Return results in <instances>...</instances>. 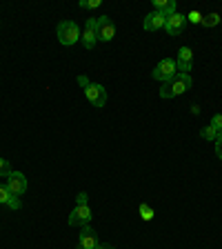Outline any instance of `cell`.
Wrapping results in <instances>:
<instances>
[{
	"instance_id": "cell-1",
	"label": "cell",
	"mask_w": 222,
	"mask_h": 249,
	"mask_svg": "<svg viewBox=\"0 0 222 249\" xmlns=\"http://www.w3.org/2000/svg\"><path fill=\"white\" fill-rule=\"evenodd\" d=\"M193 85V78L191 73H178V76H173L169 80V83H162L160 87V98L169 100V98H176V96H182L185 91H189Z\"/></svg>"
},
{
	"instance_id": "cell-2",
	"label": "cell",
	"mask_w": 222,
	"mask_h": 249,
	"mask_svg": "<svg viewBox=\"0 0 222 249\" xmlns=\"http://www.w3.org/2000/svg\"><path fill=\"white\" fill-rule=\"evenodd\" d=\"M56 34H58V40H60V45H65V47L76 45V42L80 40V36H83V31H80L78 22H73V20H62V22H58Z\"/></svg>"
},
{
	"instance_id": "cell-3",
	"label": "cell",
	"mask_w": 222,
	"mask_h": 249,
	"mask_svg": "<svg viewBox=\"0 0 222 249\" xmlns=\"http://www.w3.org/2000/svg\"><path fill=\"white\" fill-rule=\"evenodd\" d=\"M151 76H154L155 80H160V83H169L173 76H178V65H176V60H171V58H162V60L154 67Z\"/></svg>"
},
{
	"instance_id": "cell-4",
	"label": "cell",
	"mask_w": 222,
	"mask_h": 249,
	"mask_svg": "<svg viewBox=\"0 0 222 249\" xmlns=\"http://www.w3.org/2000/svg\"><path fill=\"white\" fill-rule=\"evenodd\" d=\"M5 185L14 196L22 198V194L27 192V176L22 174V171H11L9 176L5 178Z\"/></svg>"
},
{
	"instance_id": "cell-5",
	"label": "cell",
	"mask_w": 222,
	"mask_h": 249,
	"mask_svg": "<svg viewBox=\"0 0 222 249\" xmlns=\"http://www.w3.org/2000/svg\"><path fill=\"white\" fill-rule=\"evenodd\" d=\"M80 42H83L85 49H93L96 47V42H98V18H87Z\"/></svg>"
},
{
	"instance_id": "cell-6",
	"label": "cell",
	"mask_w": 222,
	"mask_h": 249,
	"mask_svg": "<svg viewBox=\"0 0 222 249\" xmlns=\"http://www.w3.org/2000/svg\"><path fill=\"white\" fill-rule=\"evenodd\" d=\"M91 209H89V205H76L73 207V212L69 213V225L71 227H85V225H91Z\"/></svg>"
},
{
	"instance_id": "cell-7",
	"label": "cell",
	"mask_w": 222,
	"mask_h": 249,
	"mask_svg": "<svg viewBox=\"0 0 222 249\" xmlns=\"http://www.w3.org/2000/svg\"><path fill=\"white\" fill-rule=\"evenodd\" d=\"M85 96H87V100L93 107H98V109L104 107V103H107V89L98 83H89L87 87H85Z\"/></svg>"
},
{
	"instance_id": "cell-8",
	"label": "cell",
	"mask_w": 222,
	"mask_h": 249,
	"mask_svg": "<svg viewBox=\"0 0 222 249\" xmlns=\"http://www.w3.org/2000/svg\"><path fill=\"white\" fill-rule=\"evenodd\" d=\"M100 245L98 233L91 225H85L80 227V233H78V249H96Z\"/></svg>"
},
{
	"instance_id": "cell-9",
	"label": "cell",
	"mask_w": 222,
	"mask_h": 249,
	"mask_svg": "<svg viewBox=\"0 0 222 249\" xmlns=\"http://www.w3.org/2000/svg\"><path fill=\"white\" fill-rule=\"evenodd\" d=\"M176 65H178V73H189V71H191V67H193V52H191V47H180V49H178Z\"/></svg>"
},
{
	"instance_id": "cell-10",
	"label": "cell",
	"mask_w": 222,
	"mask_h": 249,
	"mask_svg": "<svg viewBox=\"0 0 222 249\" xmlns=\"http://www.w3.org/2000/svg\"><path fill=\"white\" fill-rule=\"evenodd\" d=\"M187 25V16L185 14H171L169 18H167V25H165V31L169 34V36H180L182 29H185Z\"/></svg>"
},
{
	"instance_id": "cell-11",
	"label": "cell",
	"mask_w": 222,
	"mask_h": 249,
	"mask_svg": "<svg viewBox=\"0 0 222 249\" xmlns=\"http://www.w3.org/2000/svg\"><path fill=\"white\" fill-rule=\"evenodd\" d=\"M114 36H116V25L111 22V18H109V16H100L98 18V40L109 42V40H114Z\"/></svg>"
},
{
	"instance_id": "cell-12",
	"label": "cell",
	"mask_w": 222,
	"mask_h": 249,
	"mask_svg": "<svg viewBox=\"0 0 222 249\" xmlns=\"http://www.w3.org/2000/svg\"><path fill=\"white\" fill-rule=\"evenodd\" d=\"M165 25H167V18L155 9L149 11V14L145 16V20H142V27H145L147 31H160V29H165Z\"/></svg>"
},
{
	"instance_id": "cell-13",
	"label": "cell",
	"mask_w": 222,
	"mask_h": 249,
	"mask_svg": "<svg viewBox=\"0 0 222 249\" xmlns=\"http://www.w3.org/2000/svg\"><path fill=\"white\" fill-rule=\"evenodd\" d=\"M154 9L160 11L165 18H169L171 14L178 11V5H176V0H154Z\"/></svg>"
},
{
	"instance_id": "cell-14",
	"label": "cell",
	"mask_w": 222,
	"mask_h": 249,
	"mask_svg": "<svg viewBox=\"0 0 222 249\" xmlns=\"http://www.w3.org/2000/svg\"><path fill=\"white\" fill-rule=\"evenodd\" d=\"M138 212H140V218H142V220H147V223H149V220H154V216H155L154 207H151V205H147V202H142V205H140Z\"/></svg>"
},
{
	"instance_id": "cell-15",
	"label": "cell",
	"mask_w": 222,
	"mask_h": 249,
	"mask_svg": "<svg viewBox=\"0 0 222 249\" xmlns=\"http://www.w3.org/2000/svg\"><path fill=\"white\" fill-rule=\"evenodd\" d=\"M218 134H220V131H218L216 127H211V124H207V127H202V131H200L202 138H205V140H213V142H216Z\"/></svg>"
},
{
	"instance_id": "cell-16",
	"label": "cell",
	"mask_w": 222,
	"mask_h": 249,
	"mask_svg": "<svg viewBox=\"0 0 222 249\" xmlns=\"http://www.w3.org/2000/svg\"><path fill=\"white\" fill-rule=\"evenodd\" d=\"M220 18H222L220 14H207V16H202V22H200V25H205V27H216L218 22H220Z\"/></svg>"
},
{
	"instance_id": "cell-17",
	"label": "cell",
	"mask_w": 222,
	"mask_h": 249,
	"mask_svg": "<svg viewBox=\"0 0 222 249\" xmlns=\"http://www.w3.org/2000/svg\"><path fill=\"white\" fill-rule=\"evenodd\" d=\"M11 162L9 160H5V158H0V178H7L11 174Z\"/></svg>"
},
{
	"instance_id": "cell-18",
	"label": "cell",
	"mask_w": 222,
	"mask_h": 249,
	"mask_svg": "<svg viewBox=\"0 0 222 249\" xmlns=\"http://www.w3.org/2000/svg\"><path fill=\"white\" fill-rule=\"evenodd\" d=\"M7 207H9V209H20L22 207V200L18 196H14V194H11L9 200H7Z\"/></svg>"
},
{
	"instance_id": "cell-19",
	"label": "cell",
	"mask_w": 222,
	"mask_h": 249,
	"mask_svg": "<svg viewBox=\"0 0 222 249\" xmlns=\"http://www.w3.org/2000/svg\"><path fill=\"white\" fill-rule=\"evenodd\" d=\"M9 196H11V192L7 189V185H0V205H7Z\"/></svg>"
},
{
	"instance_id": "cell-20",
	"label": "cell",
	"mask_w": 222,
	"mask_h": 249,
	"mask_svg": "<svg viewBox=\"0 0 222 249\" xmlns=\"http://www.w3.org/2000/svg\"><path fill=\"white\" fill-rule=\"evenodd\" d=\"M80 7L83 9H96V7H100V0H80Z\"/></svg>"
},
{
	"instance_id": "cell-21",
	"label": "cell",
	"mask_w": 222,
	"mask_h": 249,
	"mask_svg": "<svg viewBox=\"0 0 222 249\" xmlns=\"http://www.w3.org/2000/svg\"><path fill=\"white\" fill-rule=\"evenodd\" d=\"M187 22H202V16H200V11H189L187 14Z\"/></svg>"
},
{
	"instance_id": "cell-22",
	"label": "cell",
	"mask_w": 222,
	"mask_h": 249,
	"mask_svg": "<svg viewBox=\"0 0 222 249\" xmlns=\"http://www.w3.org/2000/svg\"><path fill=\"white\" fill-rule=\"evenodd\" d=\"M209 124H211V127H216L218 131H222V114H216V116H213Z\"/></svg>"
},
{
	"instance_id": "cell-23",
	"label": "cell",
	"mask_w": 222,
	"mask_h": 249,
	"mask_svg": "<svg viewBox=\"0 0 222 249\" xmlns=\"http://www.w3.org/2000/svg\"><path fill=\"white\" fill-rule=\"evenodd\" d=\"M87 200H89V194L87 192H80L76 196V205H87Z\"/></svg>"
},
{
	"instance_id": "cell-24",
	"label": "cell",
	"mask_w": 222,
	"mask_h": 249,
	"mask_svg": "<svg viewBox=\"0 0 222 249\" xmlns=\"http://www.w3.org/2000/svg\"><path fill=\"white\" fill-rule=\"evenodd\" d=\"M216 156L218 158H222V131L218 134V138H216Z\"/></svg>"
},
{
	"instance_id": "cell-25",
	"label": "cell",
	"mask_w": 222,
	"mask_h": 249,
	"mask_svg": "<svg viewBox=\"0 0 222 249\" xmlns=\"http://www.w3.org/2000/svg\"><path fill=\"white\" fill-rule=\"evenodd\" d=\"M89 83H91V80H89V78H87V76H78V85H80V87H83V89H85V87H87V85H89Z\"/></svg>"
},
{
	"instance_id": "cell-26",
	"label": "cell",
	"mask_w": 222,
	"mask_h": 249,
	"mask_svg": "<svg viewBox=\"0 0 222 249\" xmlns=\"http://www.w3.org/2000/svg\"><path fill=\"white\" fill-rule=\"evenodd\" d=\"M96 249H114V247H111V245H102V243H100Z\"/></svg>"
},
{
	"instance_id": "cell-27",
	"label": "cell",
	"mask_w": 222,
	"mask_h": 249,
	"mask_svg": "<svg viewBox=\"0 0 222 249\" xmlns=\"http://www.w3.org/2000/svg\"><path fill=\"white\" fill-rule=\"evenodd\" d=\"M220 16H222V14H220ZM220 22H222V18H220Z\"/></svg>"
},
{
	"instance_id": "cell-28",
	"label": "cell",
	"mask_w": 222,
	"mask_h": 249,
	"mask_svg": "<svg viewBox=\"0 0 222 249\" xmlns=\"http://www.w3.org/2000/svg\"><path fill=\"white\" fill-rule=\"evenodd\" d=\"M0 25H2V22H0Z\"/></svg>"
}]
</instances>
